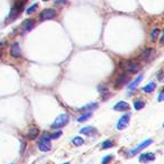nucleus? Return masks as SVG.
Returning a JSON list of instances; mask_svg holds the SVG:
<instances>
[{
    "instance_id": "nucleus-1",
    "label": "nucleus",
    "mask_w": 164,
    "mask_h": 164,
    "mask_svg": "<svg viewBox=\"0 0 164 164\" xmlns=\"http://www.w3.org/2000/svg\"><path fill=\"white\" fill-rule=\"evenodd\" d=\"M69 115L68 113H63V115H60L59 117H57L55 120H54V123L52 124V128L53 129H59V128H61V127H64L65 125H68L69 123Z\"/></svg>"
},
{
    "instance_id": "nucleus-2",
    "label": "nucleus",
    "mask_w": 164,
    "mask_h": 164,
    "mask_svg": "<svg viewBox=\"0 0 164 164\" xmlns=\"http://www.w3.org/2000/svg\"><path fill=\"white\" fill-rule=\"evenodd\" d=\"M153 143L152 139H147V141H144L143 143H141L138 146H136L135 148H133V150H130L129 152L127 153V156L128 157H131V156H134V155H136L137 153H139L141 151H143L145 147H147L148 145H151Z\"/></svg>"
},
{
    "instance_id": "nucleus-3",
    "label": "nucleus",
    "mask_w": 164,
    "mask_h": 164,
    "mask_svg": "<svg viewBox=\"0 0 164 164\" xmlns=\"http://www.w3.org/2000/svg\"><path fill=\"white\" fill-rule=\"evenodd\" d=\"M51 139L50 138H47L46 136H43V137H40V141H38V150L42 151V152H47V151H50L51 150Z\"/></svg>"
},
{
    "instance_id": "nucleus-4",
    "label": "nucleus",
    "mask_w": 164,
    "mask_h": 164,
    "mask_svg": "<svg viewBox=\"0 0 164 164\" xmlns=\"http://www.w3.org/2000/svg\"><path fill=\"white\" fill-rule=\"evenodd\" d=\"M121 66L130 73H137V71L139 70V65L135 62H131V61H125L121 63Z\"/></svg>"
},
{
    "instance_id": "nucleus-5",
    "label": "nucleus",
    "mask_w": 164,
    "mask_h": 164,
    "mask_svg": "<svg viewBox=\"0 0 164 164\" xmlns=\"http://www.w3.org/2000/svg\"><path fill=\"white\" fill-rule=\"evenodd\" d=\"M129 118H130V115L128 113V115H124L123 117H120L119 118V120L117 121V129L119 130H123L125 129L127 126H128V124H129Z\"/></svg>"
},
{
    "instance_id": "nucleus-6",
    "label": "nucleus",
    "mask_w": 164,
    "mask_h": 164,
    "mask_svg": "<svg viewBox=\"0 0 164 164\" xmlns=\"http://www.w3.org/2000/svg\"><path fill=\"white\" fill-rule=\"evenodd\" d=\"M56 16V10L54 9H45L40 12V20H48V19H52Z\"/></svg>"
},
{
    "instance_id": "nucleus-7",
    "label": "nucleus",
    "mask_w": 164,
    "mask_h": 164,
    "mask_svg": "<svg viewBox=\"0 0 164 164\" xmlns=\"http://www.w3.org/2000/svg\"><path fill=\"white\" fill-rule=\"evenodd\" d=\"M130 80L129 75H127V74H121V75H119V78L116 80V82H115V87L118 89V88H121L123 85H125L128 81Z\"/></svg>"
},
{
    "instance_id": "nucleus-8",
    "label": "nucleus",
    "mask_w": 164,
    "mask_h": 164,
    "mask_svg": "<svg viewBox=\"0 0 164 164\" xmlns=\"http://www.w3.org/2000/svg\"><path fill=\"white\" fill-rule=\"evenodd\" d=\"M10 55L15 59H18V57L22 56V51H20V46L18 43H14L12 45V48H10Z\"/></svg>"
},
{
    "instance_id": "nucleus-9",
    "label": "nucleus",
    "mask_w": 164,
    "mask_h": 164,
    "mask_svg": "<svg viewBox=\"0 0 164 164\" xmlns=\"http://www.w3.org/2000/svg\"><path fill=\"white\" fill-rule=\"evenodd\" d=\"M154 160H155V154H153V153H144L139 156V162L142 163H148Z\"/></svg>"
},
{
    "instance_id": "nucleus-10",
    "label": "nucleus",
    "mask_w": 164,
    "mask_h": 164,
    "mask_svg": "<svg viewBox=\"0 0 164 164\" xmlns=\"http://www.w3.org/2000/svg\"><path fill=\"white\" fill-rule=\"evenodd\" d=\"M113 110H116V111H127V110H129V105L125 101H119L113 106Z\"/></svg>"
},
{
    "instance_id": "nucleus-11",
    "label": "nucleus",
    "mask_w": 164,
    "mask_h": 164,
    "mask_svg": "<svg viewBox=\"0 0 164 164\" xmlns=\"http://www.w3.org/2000/svg\"><path fill=\"white\" fill-rule=\"evenodd\" d=\"M153 48L152 47H147V48H145L144 51L142 52L141 54V59L143 60V61H150L151 60V57H152L153 55Z\"/></svg>"
},
{
    "instance_id": "nucleus-12",
    "label": "nucleus",
    "mask_w": 164,
    "mask_h": 164,
    "mask_svg": "<svg viewBox=\"0 0 164 164\" xmlns=\"http://www.w3.org/2000/svg\"><path fill=\"white\" fill-rule=\"evenodd\" d=\"M97 108H98L97 103H88V105H85V107L81 108L80 111L81 113H92L93 110H96Z\"/></svg>"
},
{
    "instance_id": "nucleus-13",
    "label": "nucleus",
    "mask_w": 164,
    "mask_h": 164,
    "mask_svg": "<svg viewBox=\"0 0 164 164\" xmlns=\"http://www.w3.org/2000/svg\"><path fill=\"white\" fill-rule=\"evenodd\" d=\"M34 26H35V22L33 19H27V20H25L23 24V28L25 32L32 30V29L34 28Z\"/></svg>"
},
{
    "instance_id": "nucleus-14",
    "label": "nucleus",
    "mask_w": 164,
    "mask_h": 164,
    "mask_svg": "<svg viewBox=\"0 0 164 164\" xmlns=\"http://www.w3.org/2000/svg\"><path fill=\"white\" fill-rule=\"evenodd\" d=\"M97 129L91 127V126H88V127H85L82 129H80V134H83V135H92V134H96Z\"/></svg>"
},
{
    "instance_id": "nucleus-15",
    "label": "nucleus",
    "mask_w": 164,
    "mask_h": 164,
    "mask_svg": "<svg viewBox=\"0 0 164 164\" xmlns=\"http://www.w3.org/2000/svg\"><path fill=\"white\" fill-rule=\"evenodd\" d=\"M38 133H40V129H37V128H32V129H29L28 134H27V138H28V139H35V138L38 136Z\"/></svg>"
},
{
    "instance_id": "nucleus-16",
    "label": "nucleus",
    "mask_w": 164,
    "mask_h": 164,
    "mask_svg": "<svg viewBox=\"0 0 164 164\" xmlns=\"http://www.w3.org/2000/svg\"><path fill=\"white\" fill-rule=\"evenodd\" d=\"M155 88H156V83H155V82H150L148 85H146L144 88H143V91L146 92V93H150V92L154 91Z\"/></svg>"
},
{
    "instance_id": "nucleus-17",
    "label": "nucleus",
    "mask_w": 164,
    "mask_h": 164,
    "mask_svg": "<svg viewBox=\"0 0 164 164\" xmlns=\"http://www.w3.org/2000/svg\"><path fill=\"white\" fill-rule=\"evenodd\" d=\"M142 80H143V75H138V78L136 80H134V81L128 85V89H129V90H134L136 87L139 85V82H141Z\"/></svg>"
},
{
    "instance_id": "nucleus-18",
    "label": "nucleus",
    "mask_w": 164,
    "mask_h": 164,
    "mask_svg": "<svg viewBox=\"0 0 164 164\" xmlns=\"http://www.w3.org/2000/svg\"><path fill=\"white\" fill-rule=\"evenodd\" d=\"M144 107H145V102L143 101V100H136L134 102V108H135L136 110H141Z\"/></svg>"
},
{
    "instance_id": "nucleus-19",
    "label": "nucleus",
    "mask_w": 164,
    "mask_h": 164,
    "mask_svg": "<svg viewBox=\"0 0 164 164\" xmlns=\"http://www.w3.org/2000/svg\"><path fill=\"white\" fill-rule=\"evenodd\" d=\"M83 138H81V137H79V136H77V137H74L73 141H72V143H73L75 146H81L82 144H83Z\"/></svg>"
},
{
    "instance_id": "nucleus-20",
    "label": "nucleus",
    "mask_w": 164,
    "mask_h": 164,
    "mask_svg": "<svg viewBox=\"0 0 164 164\" xmlns=\"http://www.w3.org/2000/svg\"><path fill=\"white\" fill-rule=\"evenodd\" d=\"M113 143L111 141H105L103 143H102V145H101V148L102 150H108V148H110V147H113Z\"/></svg>"
},
{
    "instance_id": "nucleus-21",
    "label": "nucleus",
    "mask_w": 164,
    "mask_h": 164,
    "mask_svg": "<svg viewBox=\"0 0 164 164\" xmlns=\"http://www.w3.org/2000/svg\"><path fill=\"white\" fill-rule=\"evenodd\" d=\"M91 115H92V113H85V115H82V116H80L79 118H78V121H79V123H83V121H85L87 119L90 118Z\"/></svg>"
},
{
    "instance_id": "nucleus-22",
    "label": "nucleus",
    "mask_w": 164,
    "mask_h": 164,
    "mask_svg": "<svg viewBox=\"0 0 164 164\" xmlns=\"http://www.w3.org/2000/svg\"><path fill=\"white\" fill-rule=\"evenodd\" d=\"M158 34H160V29H158V28H154L152 30V33H151V40H155L156 38H157Z\"/></svg>"
},
{
    "instance_id": "nucleus-23",
    "label": "nucleus",
    "mask_w": 164,
    "mask_h": 164,
    "mask_svg": "<svg viewBox=\"0 0 164 164\" xmlns=\"http://www.w3.org/2000/svg\"><path fill=\"white\" fill-rule=\"evenodd\" d=\"M61 135H62V131H56V133H54V134H50V135H47L46 137H47V138H50V139H56V138H59Z\"/></svg>"
},
{
    "instance_id": "nucleus-24",
    "label": "nucleus",
    "mask_w": 164,
    "mask_h": 164,
    "mask_svg": "<svg viewBox=\"0 0 164 164\" xmlns=\"http://www.w3.org/2000/svg\"><path fill=\"white\" fill-rule=\"evenodd\" d=\"M37 8H38V4H34V5H32V6L29 7L28 9L26 10V12H27L28 15H32V14H33V12H34Z\"/></svg>"
},
{
    "instance_id": "nucleus-25",
    "label": "nucleus",
    "mask_w": 164,
    "mask_h": 164,
    "mask_svg": "<svg viewBox=\"0 0 164 164\" xmlns=\"http://www.w3.org/2000/svg\"><path fill=\"white\" fill-rule=\"evenodd\" d=\"M111 158H113V156H111V155H108L107 157H105L103 160H102V164H107L108 162L111 160Z\"/></svg>"
},
{
    "instance_id": "nucleus-26",
    "label": "nucleus",
    "mask_w": 164,
    "mask_h": 164,
    "mask_svg": "<svg viewBox=\"0 0 164 164\" xmlns=\"http://www.w3.org/2000/svg\"><path fill=\"white\" fill-rule=\"evenodd\" d=\"M163 91H161V92H160V97H158V101H162V100H163Z\"/></svg>"
},
{
    "instance_id": "nucleus-27",
    "label": "nucleus",
    "mask_w": 164,
    "mask_h": 164,
    "mask_svg": "<svg viewBox=\"0 0 164 164\" xmlns=\"http://www.w3.org/2000/svg\"><path fill=\"white\" fill-rule=\"evenodd\" d=\"M24 148H25V143L23 142V143H22V152L24 151Z\"/></svg>"
},
{
    "instance_id": "nucleus-28",
    "label": "nucleus",
    "mask_w": 164,
    "mask_h": 164,
    "mask_svg": "<svg viewBox=\"0 0 164 164\" xmlns=\"http://www.w3.org/2000/svg\"><path fill=\"white\" fill-rule=\"evenodd\" d=\"M64 1H66V0H57V2H59V4H61V2H64Z\"/></svg>"
},
{
    "instance_id": "nucleus-29",
    "label": "nucleus",
    "mask_w": 164,
    "mask_h": 164,
    "mask_svg": "<svg viewBox=\"0 0 164 164\" xmlns=\"http://www.w3.org/2000/svg\"><path fill=\"white\" fill-rule=\"evenodd\" d=\"M64 164H70V163H69V162H68V163H64Z\"/></svg>"
},
{
    "instance_id": "nucleus-30",
    "label": "nucleus",
    "mask_w": 164,
    "mask_h": 164,
    "mask_svg": "<svg viewBox=\"0 0 164 164\" xmlns=\"http://www.w3.org/2000/svg\"><path fill=\"white\" fill-rule=\"evenodd\" d=\"M0 56H1V53H0Z\"/></svg>"
},
{
    "instance_id": "nucleus-31",
    "label": "nucleus",
    "mask_w": 164,
    "mask_h": 164,
    "mask_svg": "<svg viewBox=\"0 0 164 164\" xmlns=\"http://www.w3.org/2000/svg\"><path fill=\"white\" fill-rule=\"evenodd\" d=\"M44 1H47V0H44Z\"/></svg>"
}]
</instances>
